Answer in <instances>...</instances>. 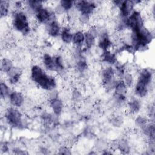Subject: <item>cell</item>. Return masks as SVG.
<instances>
[{"label": "cell", "mask_w": 155, "mask_h": 155, "mask_svg": "<svg viewBox=\"0 0 155 155\" xmlns=\"http://www.w3.org/2000/svg\"><path fill=\"white\" fill-rule=\"evenodd\" d=\"M27 9L35 15L44 7V2L41 1L30 0L25 2Z\"/></svg>", "instance_id": "7402d4cb"}, {"label": "cell", "mask_w": 155, "mask_h": 155, "mask_svg": "<svg viewBox=\"0 0 155 155\" xmlns=\"http://www.w3.org/2000/svg\"><path fill=\"white\" fill-rule=\"evenodd\" d=\"M114 66H115V68H114L116 76H119L120 78H121L123 76V75L124 74V73L127 71L125 65L124 64H117V62L114 65Z\"/></svg>", "instance_id": "836d02e7"}, {"label": "cell", "mask_w": 155, "mask_h": 155, "mask_svg": "<svg viewBox=\"0 0 155 155\" xmlns=\"http://www.w3.org/2000/svg\"><path fill=\"white\" fill-rule=\"evenodd\" d=\"M14 107L8 108L4 113V119L7 124L10 127L22 130L24 128L25 122L22 113L20 110Z\"/></svg>", "instance_id": "5b68a950"}, {"label": "cell", "mask_w": 155, "mask_h": 155, "mask_svg": "<svg viewBox=\"0 0 155 155\" xmlns=\"http://www.w3.org/2000/svg\"><path fill=\"white\" fill-rule=\"evenodd\" d=\"M7 75L8 76V83L12 85H16L21 81L22 71L19 68L14 67L12 70Z\"/></svg>", "instance_id": "d6986e66"}, {"label": "cell", "mask_w": 155, "mask_h": 155, "mask_svg": "<svg viewBox=\"0 0 155 155\" xmlns=\"http://www.w3.org/2000/svg\"><path fill=\"white\" fill-rule=\"evenodd\" d=\"M153 70L148 68L139 71L136 82L134 84V94L137 97L143 98L148 95L153 81Z\"/></svg>", "instance_id": "3957f363"}, {"label": "cell", "mask_w": 155, "mask_h": 155, "mask_svg": "<svg viewBox=\"0 0 155 155\" xmlns=\"http://www.w3.org/2000/svg\"><path fill=\"white\" fill-rule=\"evenodd\" d=\"M49 106L53 113L56 116H59L64 110L63 101L57 96H53L49 99Z\"/></svg>", "instance_id": "7c38bea8"}, {"label": "cell", "mask_w": 155, "mask_h": 155, "mask_svg": "<svg viewBox=\"0 0 155 155\" xmlns=\"http://www.w3.org/2000/svg\"><path fill=\"white\" fill-rule=\"evenodd\" d=\"M12 25L13 28L23 36H27L31 32V25L28 16L24 11L15 10L12 14Z\"/></svg>", "instance_id": "277c9868"}, {"label": "cell", "mask_w": 155, "mask_h": 155, "mask_svg": "<svg viewBox=\"0 0 155 155\" xmlns=\"http://www.w3.org/2000/svg\"><path fill=\"white\" fill-rule=\"evenodd\" d=\"M79 21L82 25H88L90 21V16L85 15L79 14Z\"/></svg>", "instance_id": "d590c367"}, {"label": "cell", "mask_w": 155, "mask_h": 155, "mask_svg": "<svg viewBox=\"0 0 155 155\" xmlns=\"http://www.w3.org/2000/svg\"><path fill=\"white\" fill-rule=\"evenodd\" d=\"M116 147L122 153H128L130 151V145L125 139H121L116 143Z\"/></svg>", "instance_id": "f546056e"}, {"label": "cell", "mask_w": 155, "mask_h": 155, "mask_svg": "<svg viewBox=\"0 0 155 155\" xmlns=\"http://www.w3.org/2000/svg\"><path fill=\"white\" fill-rule=\"evenodd\" d=\"M101 61L107 65H114L117 62V54L111 50L103 51L101 55Z\"/></svg>", "instance_id": "ac0fdd59"}, {"label": "cell", "mask_w": 155, "mask_h": 155, "mask_svg": "<svg viewBox=\"0 0 155 155\" xmlns=\"http://www.w3.org/2000/svg\"><path fill=\"white\" fill-rule=\"evenodd\" d=\"M8 150V145H7V143H5V142L2 143L1 145V151L2 152H5Z\"/></svg>", "instance_id": "ab89813d"}, {"label": "cell", "mask_w": 155, "mask_h": 155, "mask_svg": "<svg viewBox=\"0 0 155 155\" xmlns=\"http://www.w3.org/2000/svg\"><path fill=\"white\" fill-rule=\"evenodd\" d=\"M54 61L56 68V72L63 73L65 70V64L62 57L60 55L54 56Z\"/></svg>", "instance_id": "f1b7e54d"}, {"label": "cell", "mask_w": 155, "mask_h": 155, "mask_svg": "<svg viewBox=\"0 0 155 155\" xmlns=\"http://www.w3.org/2000/svg\"><path fill=\"white\" fill-rule=\"evenodd\" d=\"M74 7L79 12V14L88 15L91 17L97 8V4L92 1L82 0L76 1Z\"/></svg>", "instance_id": "ba28073f"}, {"label": "cell", "mask_w": 155, "mask_h": 155, "mask_svg": "<svg viewBox=\"0 0 155 155\" xmlns=\"http://www.w3.org/2000/svg\"><path fill=\"white\" fill-rule=\"evenodd\" d=\"M62 27L56 20H53L46 25V31L49 36L53 38H58L60 36Z\"/></svg>", "instance_id": "5bb4252c"}, {"label": "cell", "mask_w": 155, "mask_h": 155, "mask_svg": "<svg viewBox=\"0 0 155 155\" xmlns=\"http://www.w3.org/2000/svg\"><path fill=\"white\" fill-rule=\"evenodd\" d=\"M14 68L13 61L8 58H4L1 59V71L6 74H8Z\"/></svg>", "instance_id": "484cf974"}, {"label": "cell", "mask_w": 155, "mask_h": 155, "mask_svg": "<svg viewBox=\"0 0 155 155\" xmlns=\"http://www.w3.org/2000/svg\"><path fill=\"white\" fill-rule=\"evenodd\" d=\"M121 79L126 85V86L128 88L133 87L134 84V79L133 75L128 71H126L123 76L121 78Z\"/></svg>", "instance_id": "4dcf8cb0"}, {"label": "cell", "mask_w": 155, "mask_h": 155, "mask_svg": "<svg viewBox=\"0 0 155 155\" xmlns=\"http://www.w3.org/2000/svg\"><path fill=\"white\" fill-rule=\"evenodd\" d=\"M131 31V45L135 52L145 51L153 40V33L145 25Z\"/></svg>", "instance_id": "7a4b0ae2"}, {"label": "cell", "mask_w": 155, "mask_h": 155, "mask_svg": "<svg viewBox=\"0 0 155 155\" xmlns=\"http://www.w3.org/2000/svg\"><path fill=\"white\" fill-rule=\"evenodd\" d=\"M128 87L121 79H117L115 82L113 90L115 95H126Z\"/></svg>", "instance_id": "cb8c5ba5"}, {"label": "cell", "mask_w": 155, "mask_h": 155, "mask_svg": "<svg viewBox=\"0 0 155 155\" xmlns=\"http://www.w3.org/2000/svg\"><path fill=\"white\" fill-rule=\"evenodd\" d=\"M24 5V3L22 1H16L14 4V7L15 8V10H20L22 9Z\"/></svg>", "instance_id": "f35d334b"}, {"label": "cell", "mask_w": 155, "mask_h": 155, "mask_svg": "<svg viewBox=\"0 0 155 155\" xmlns=\"http://www.w3.org/2000/svg\"><path fill=\"white\" fill-rule=\"evenodd\" d=\"M123 122V119L122 117L117 116L113 119L112 120V124L114 127H120Z\"/></svg>", "instance_id": "8d00e7d4"}, {"label": "cell", "mask_w": 155, "mask_h": 155, "mask_svg": "<svg viewBox=\"0 0 155 155\" xmlns=\"http://www.w3.org/2000/svg\"><path fill=\"white\" fill-rule=\"evenodd\" d=\"M114 68L111 65H107L101 71V79L104 87L107 90H113L116 79Z\"/></svg>", "instance_id": "52a82bcc"}, {"label": "cell", "mask_w": 155, "mask_h": 155, "mask_svg": "<svg viewBox=\"0 0 155 155\" xmlns=\"http://www.w3.org/2000/svg\"><path fill=\"white\" fill-rule=\"evenodd\" d=\"M148 118L143 115H138L136 116L134 120L135 125L139 127L140 129L143 128L144 126H145L148 123Z\"/></svg>", "instance_id": "d6a6232c"}, {"label": "cell", "mask_w": 155, "mask_h": 155, "mask_svg": "<svg viewBox=\"0 0 155 155\" xmlns=\"http://www.w3.org/2000/svg\"><path fill=\"white\" fill-rule=\"evenodd\" d=\"M96 30L93 28L85 32V41L84 47L87 50L91 49L96 43Z\"/></svg>", "instance_id": "9a60e30c"}, {"label": "cell", "mask_w": 155, "mask_h": 155, "mask_svg": "<svg viewBox=\"0 0 155 155\" xmlns=\"http://www.w3.org/2000/svg\"><path fill=\"white\" fill-rule=\"evenodd\" d=\"M127 111L131 114H138L142 107V104L140 100L137 97H133L128 101L127 103Z\"/></svg>", "instance_id": "e0dca14e"}, {"label": "cell", "mask_w": 155, "mask_h": 155, "mask_svg": "<svg viewBox=\"0 0 155 155\" xmlns=\"http://www.w3.org/2000/svg\"><path fill=\"white\" fill-rule=\"evenodd\" d=\"M41 62L44 67L48 71L56 72V68L54 61V56L49 53H43L41 56Z\"/></svg>", "instance_id": "2e32d148"}, {"label": "cell", "mask_w": 155, "mask_h": 155, "mask_svg": "<svg viewBox=\"0 0 155 155\" xmlns=\"http://www.w3.org/2000/svg\"><path fill=\"white\" fill-rule=\"evenodd\" d=\"M136 5L135 1H122L118 7V13L120 19H126L133 12Z\"/></svg>", "instance_id": "30bf717a"}, {"label": "cell", "mask_w": 155, "mask_h": 155, "mask_svg": "<svg viewBox=\"0 0 155 155\" xmlns=\"http://www.w3.org/2000/svg\"><path fill=\"white\" fill-rule=\"evenodd\" d=\"M97 46L102 51V52L111 50L113 46V41L107 31H104L99 34Z\"/></svg>", "instance_id": "8fae6325"}, {"label": "cell", "mask_w": 155, "mask_h": 155, "mask_svg": "<svg viewBox=\"0 0 155 155\" xmlns=\"http://www.w3.org/2000/svg\"><path fill=\"white\" fill-rule=\"evenodd\" d=\"M35 18L37 23L46 25L51 21L56 19L55 13L53 10L44 7L35 15Z\"/></svg>", "instance_id": "9c48e42d"}, {"label": "cell", "mask_w": 155, "mask_h": 155, "mask_svg": "<svg viewBox=\"0 0 155 155\" xmlns=\"http://www.w3.org/2000/svg\"><path fill=\"white\" fill-rule=\"evenodd\" d=\"M10 2L7 1H1L0 2V15L1 17L5 18L9 13Z\"/></svg>", "instance_id": "1f68e13d"}, {"label": "cell", "mask_w": 155, "mask_h": 155, "mask_svg": "<svg viewBox=\"0 0 155 155\" xmlns=\"http://www.w3.org/2000/svg\"><path fill=\"white\" fill-rule=\"evenodd\" d=\"M123 21L125 28L131 31L138 29L145 25V19L142 13L138 10H134L133 12Z\"/></svg>", "instance_id": "8992f818"}, {"label": "cell", "mask_w": 155, "mask_h": 155, "mask_svg": "<svg viewBox=\"0 0 155 155\" xmlns=\"http://www.w3.org/2000/svg\"><path fill=\"white\" fill-rule=\"evenodd\" d=\"M75 2L76 1L70 0H62L59 1L58 5V8L60 9L59 12H65L70 11L73 8V7H74Z\"/></svg>", "instance_id": "4316f807"}, {"label": "cell", "mask_w": 155, "mask_h": 155, "mask_svg": "<svg viewBox=\"0 0 155 155\" xmlns=\"http://www.w3.org/2000/svg\"><path fill=\"white\" fill-rule=\"evenodd\" d=\"M31 81L40 88L47 91H53L57 87L56 78L48 73L39 65H33L30 69Z\"/></svg>", "instance_id": "6da1fadb"}, {"label": "cell", "mask_w": 155, "mask_h": 155, "mask_svg": "<svg viewBox=\"0 0 155 155\" xmlns=\"http://www.w3.org/2000/svg\"><path fill=\"white\" fill-rule=\"evenodd\" d=\"M11 90L9 85L4 81H1L0 83V96L2 100L7 99L11 93Z\"/></svg>", "instance_id": "83f0119b"}, {"label": "cell", "mask_w": 155, "mask_h": 155, "mask_svg": "<svg viewBox=\"0 0 155 155\" xmlns=\"http://www.w3.org/2000/svg\"><path fill=\"white\" fill-rule=\"evenodd\" d=\"M88 68V63L85 58L81 54H78L76 62V69L81 73H85Z\"/></svg>", "instance_id": "d4e9b609"}, {"label": "cell", "mask_w": 155, "mask_h": 155, "mask_svg": "<svg viewBox=\"0 0 155 155\" xmlns=\"http://www.w3.org/2000/svg\"><path fill=\"white\" fill-rule=\"evenodd\" d=\"M73 33L71 31L70 28L68 26L62 27L60 34V38L62 42L65 44H70L72 42Z\"/></svg>", "instance_id": "44dd1931"}, {"label": "cell", "mask_w": 155, "mask_h": 155, "mask_svg": "<svg viewBox=\"0 0 155 155\" xmlns=\"http://www.w3.org/2000/svg\"><path fill=\"white\" fill-rule=\"evenodd\" d=\"M58 153L61 154H71V152L68 147L64 146L60 148V149L59 150Z\"/></svg>", "instance_id": "74e56055"}, {"label": "cell", "mask_w": 155, "mask_h": 155, "mask_svg": "<svg viewBox=\"0 0 155 155\" xmlns=\"http://www.w3.org/2000/svg\"><path fill=\"white\" fill-rule=\"evenodd\" d=\"M7 99L11 106L16 108L21 107L24 103V96L19 91H12Z\"/></svg>", "instance_id": "4fadbf2b"}, {"label": "cell", "mask_w": 155, "mask_h": 155, "mask_svg": "<svg viewBox=\"0 0 155 155\" xmlns=\"http://www.w3.org/2000/svg\"><path fill=\"white\" fill-rule=\"evenodd\" d=\"M143 134L150 140V142H153L154 140L155 135V129L153 123L149 122L145 126L140 129Z\"/></svg>", "instance_id": "603a6c76"}, {"label": "cell", "mask_w": 155, "mask_h": 155, "mask_svg": "<svg viewBox=\"0 0 155 155\" xmlns=\"http://www.w3.org/2000/svg\"><path fill=\"white\" fill-rule=\"evenodd\" d=\"M85 32L82 30H78L73 33L72 44L77 48H80L84 45Z\"/></svg>", "instance_id": "ffe728a7"}, {"label": "cell", "mask_w": 155, "mask_h": 155, "mask_svg": "<svg viewBox=\"0 0 155 155\" xmlns=\"http://www.w3.org/2000/svg\"><path fill=\"white\" fill-rule=\"evenodd\" d=\"M71 98L74 102L79 103L82 99V94L79 90L75 89L71 92Z\"/></svg>", "instance_id": "e575fe53"}]
</instances>
